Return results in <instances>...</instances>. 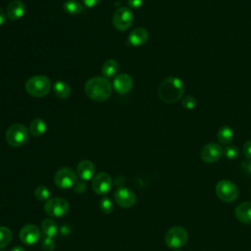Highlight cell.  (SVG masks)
I'll return each mask as SVG.
<instances>
[{
  "mask_svg": "<svg viewBox=\"0 0 251 251\" xmlns=\"http://www.w3.org/2000/svg\"><path fill=\"white\" fill-rule=\"evenodd\" d=\"M184 93V85L180 78L169 76L165 78L159 85V98L168 104H173L179 101Z\"/></svg>",
  "mask_w": 251,
  "mask_h": 251,
  "instance_id": "obj_1",
  "label": "cell"
},
{
  "mask_svg": "<svg viewBox=\"0 0 251 251\" xmlns=\"http://www.w3.org/2000/svg\"><path fill=\"white\" fill-rule=\"evenodd\" d=\"M84 92L88 98L96 102L106 101L112 94V85L106 77L94 76L84 85Z\"/></svg>",
  "mask_w": 251,
  "mask_h": 251,
  "instance_id": "obj_2",
  "label": "cell"
},
{
  "mask_svg": "<svg viewBox=\"0 0 251 251\" xmlns=\"http://www.w3.org/2000/svg\"><path fill=\"white\" fill-rule=\"evenodd\" d=\"M51 81L50 79L43 75H38L31 76L25 81V91L33 97H44L51 90Z\"/></svg>",
  "mask_w": 251,
  "mask_h": 251,
  "instance_id": "obj_3",
  "label": "cell"
},
{
  "mask_svg": "<svg viewBox=\"0 0 251 251\" xmlns=\"http://www.w3.org/2000/svg\"><path fill=\"white\" fill-rule=\"evenodd\" d=\"M7 143L12 147H20L28 140V130L22 124H14L8 127L5 133Z\"/></svg>",
  "mask_w": 251,
  "mask_h": 251,
  "instance_id": "obj_4",
  "label": "cell"
},
{
  "mask_svg": "<svg viewBox=\"0 0 251 251\" xmlns=\"http://www.w3.org/2000/svg\"><path fill=\"white\" fill-rule=\"evenodd\" d=\"M113 25L121 31L128 29L133 23V13L127 7L118 8L113 15L112 19Z\"/></svg>",
  "mask_w": 251,
  "mask_h": 251,
  "instance_id": "obj_5",
  "label": "cell"
},
{
  "mask_svg": "<svg viewBox=\"0 0 251 251\" xmlns=\"http://www.w3.org/2000/svg\"><path fill=\"white\" fill-rule=\"evenodd\" d=\"M70 209L69 202L61 197L49 198L44 204L45 213L53 218L65 216Z\"/></svg>",
  "mask_w": 251,
  "mask_h": 251,
  "instance_id": "obj_6",
  "label": "cell"
},
{
  "mask_svg": "<svg viewBox=\"0 0 251 251\" xmlns=\"http://www.w3.org/2000/svg\"><path fill=\"white\" fill-rule=\"evenodd\" d=\"M188 239V233L182 226L171 227L165 234V243L170 248H179Z\"/></svg>",
  "mask_w": 251,
  "mask_h": 251,
  "instance_id": "obj_7",
  "label": "cell"
},
{
  "mask_svg": "<svg viewBox=\"0 0 251 251\" xmlns=\"http://www.w3.org/2000/svg\"><path fill=\"white\" fill-rule=\"evenodd\" d=\"M216 194L224 202L230 203L237 198V186L228 179H222L216 185Z\"/></svg>",
  "mask_w": 251,
  "mask_h": 251,
  "instance_id": "obj_8",
  "label": "cell"
},
{
  "mask_svg": "<svg viewBox=\"0 0 251 251\" xmlns=\"http://www.w3.org/2000/svg\"><path fill=\"white\" fill-rule=\"evenodd\" d=\"M54 181L59 188L68 189V188L74 186V184L75 183L76 175L71 168L65 167V168H62L59 171H57V173L54 176Z\"/></svg>",
  "mask_w": 251,
  "mask_h": 251,
  "instance_id": "obj_9",
  "label": "cell"
},
{
  "mask_svg": "<svg viewBox=\"0 0 251 251\" xmlns=\"http://www.w3.org/2000/svg\"><path fill=\"white\" fill-rule=\"evenodd\" d=\"M113 186V180L109 174L105 172L98 173L92 179V189L99 195H105Z\"/></svg>",
  "mask_w": 251,
  "mask_h": 251,
  "instance_id": "obj_10",
  "label": "cell"
},
{
  "mask_svg": "<svg viewBox=\"0 0 251 251\" xmlns=\"http://www.w3.org/2000/svg\"><path fill=\"white\" fill-rule=\"evenodd\" d=\"M223 154H224V149L221 147V145L218 143L211 142L202 147L200 152V157L203 162L207 164H211L220 160Z\"/></svg>",
  "mask_w": 251,
  "mask_h": 251,
  "instance_id": "obj_11",
  "label": "cell"
},
{
  "mask_svg": "<svg viewBox=\"0 0 251 251\" xmlns=\"http://www.w3.org/2000/svg\"><path fill=\"white\" fill-rule=\"evenodd\" d=\"M115 201L123 208H129L135 204L136 196L134 192L127 187H119L114 194Z\"/></svg>",
  "mask_w": 251,
  "mask_h": 251,
  "instance_id": "obj_12",
  "label": "cell"
},
{
  "mask_svg": "<svg viewBox=\"0 0 251 251\" xmlns=\"http://www.w3.org/2000/svg\"><path fill=\"white\" fill-rule=\"evenodd\" d=\"M19 237L23 243L32 245L38 241L40 237V230L35 225H25L21 228Z\"/></svg>",
  "mask_w": 251,
  "mask_h": 251,
  "instance_id": "obj_13",
  "label": "cell"
},
{
  "mask_svg": "<svg viewBox=\"0 0 251 251\" xmlns=\"http://www.w3.org/2000/svg\"><path fill=\"white\" fill-rule=\"evenodd\" d=\"M132 85H133L132 77L126 73L117 75L113 81L114 89L120 94H126L129 92L132 88Z\"/></svg>",
  "mask_w": 251,
  "mask_h": 251,
  "instance_id": "obj_14",
  "label": "cell"
},
{
  "mask_svg": "<svg viewBox=\"0 0 251 251\" xmlns=\"http://www.w3.org/2000/svg\"><path fill=\"white\" fill-rule=\"evenodd\" d=\"M25 13V6L23 1L21 0H13L9 2L6 8V15L7 17L12 20L16 21L21 19Z\"/></svg>",
  "mask_w": 251,
  "mask_h": 251,
  "instance_id": "obj_15",
  "label": "cell"
},
{
  "mask_svg": "<svg viewBox=\"0 0 251 251\" xmlns=\"http://www.w3.org/2000/svg\"><path fill=\"white\" fill-rule=\"evenodd\" d=\"M95 173V166L89 160H82L76 167V174L81 180H89Z\"/></svg>",
  "mask_w": 251,
  "mask_h": 251,
  "instance_id": "obj_16",
  "label": "cell"
},
{
  "mask_svg": "<svg viewBox=\"0 0 251 251\" xmlns=\"http://www.w3.org/2000/svg\"><path fill=\"white\" fill-rule=\"evenodd\" d=\"M127 40L132 46H141L148 40V31L144 27H136L130 31Z\"/></svg>",
  "mask_w": 251,
  "mask_h": 251,
  "instance_id": "obj_17",
  "label": "cell"
},
{
  "mask_svg": "<svg viewBox=\"0 0 251 251\" xmlns=\"http://www.w3.org/2000/svg\"><path fill=\"white\" fill-rule=\"evenodd\" d=\"M236 219L243 224H251V202H243L237 205L234 210Z\"/></svg>",
  "mask_w": 251,
  "mask_h": 251,
  "instance_id": "obj_18",
  "label": "cell"
},
{
  "mask_svg": "<svg viewBox=\"0 0 251 251\" xmlns=\"http://www.w3.org/2000/svg\"><path fill=\"white\" fill-rule=\"evenodd\" d=\"M52 89H53V92H54L55 96H57L58 98H61V99H66L71 94L70 85L66 81H63V80L56 81L53 84Z\"/></svg>",
  "mask_w": 251,
  "mask_h": 251,
  "instance_id": "obj_19",
  "label": "cell"
},
{
  "mask_svg": "<svg viewBox=\"0 0 251 251\" xmlns=\"http://www.w3.org/2000/svg\"><path fill=\"white\" fill-rule=\"evenodd\" d=\"M217 138L221 144L227 145L233 139V130L231 129V127L227 126H224L219 128L217 132Z\"/></svg>",
  "mask_w": 251,
  "mask_h": 251,
  "instance_id": "obj_20",
  "label": "cell"
},
{
  "mask_svg": "<svg viewBox=\"0 0 251 251\" xmlns=\"http://www.w3.org/2000/svg\"><path fill=\"white\" fill-rule=\"evenodd\" d=\"M119 72V64L116 60H107L102 66V74L105 77H114Z\"/></svg>",
  "mask_w": 251,
  "mask_h": 251,
  "instance_id": "obj_21",
  "label": "cell"
},
{
  "mask_svg": "<svg viewBox=\"0 0 251 251\" xmlns=\"http://www.w3.org/2000/svg\"><path fill=\"white\" fill-rule=\"evenodd\" d=\"M41 230L45 236L54 237L58 232V226L54 220L47 218L41 223Z\"/></svg>",
  "mask_w": 251,
  "mask_h": 251,
  "instance_id": "obj_22",
  "label": "cell"
},
{
  "mask_svg": "<svg viewBox=\"0 0 251 251\" xmlns=\"http://www.w3.org/2000/svg\"><path fill=\"white\" fill-rule=\"evenodd\" d=\"M29 131L33 136H40L46 131V123L42 119H34L30 122Z\"/></svg>",
  "mask_w": 251,
  "mask_h": 251,
  "instance_id": "obj_23",
  "label": "cell"
},
{
  "mask_svg": "<svg viewBox=\"0 0 251 251\" xmlns=\"http://www.w3.org/2000/svg\"><path fill=\"white\" fill-rule=\"evenodd\" d=\"M64 11L70 15H78L82 12V4L76 0H67L63 4Z\"/></svg>",
  "mask_w": 251,
  "mask_h": 251,
  "instance_id": "obj_24",
  "label": "cell"
},
{
  "mask_svg": "<svg viewBox=\"0 0 251 251\" xmlns=\"http://www.w3.org/2000/svg\"><path fill=\"white\" fill-rule=\"evenodd\" d=\"M12 230L7 226H0V249L9 245V243L12 241Z\"/></svg>",
  "mask_w": 251,
  "mask_h": 251,
  "instance_id": "obj_25",
  "label": "cell"
},
{
  "mask_svg": "<svg viewBox=\"0 0 251 251\" xmlns=\"http://www.w3.org/2000/svg\"><path fill=\"white\" fill-rule=\"evenodd\" d=\"M34 196L39 201H45L48 200L50 197V191L49 189L44 185H38L34 190Z\"/></svg>",
  "mask_w": 251,
  "mask_h": 251,
  "instance_id": "obj_26",
  "label": "cell"
},
{
  "mask_svg": "<svg viewBox=\"0 0 251 251\" xmlns=\"http://www.w3.org/2000/svg\"><path fill=\"white\" fill-rule=\"evenodd\" d=\"M99 208L100 210L105 213V214H110L113 210H114V205H113V201L107 197L104 196L101 198L100 202H99Z\"/></svg>",
  "mask_w": 251,
  "mask_h": 251,
  "instance_id": "obj_27",
  "label": "cell"
},
{
  "mask_svg": "<svg viewBox=\"0 0 251 251\" xmlns=\"http://www.w3.org/2000/svg\"><path fill=\"white\" fill-rule=\"evenodd\" d=\"M224 155L226 159L233 160L239 156V149L235 145H226L224 149Z\"/></svg>",
  "mask_w": 251,
  "mask_h": 251,
  "instance_id": "obj_28",
  "label": "cell"
},
{
  "mask_svg": "<svg viewBox=\"0 0 251 251\" xmlns=\"http://www.w3.org/2000/svg\"><path fill=\"white\" fill-rule=\"evenodd\" d=\"M197 104V101L195 99L194 96L192 95H187L185 97H183L181 99V105L183 106V108H185L186 110H192L195 108Z\"/></svg>",
  "mask_w": 251,
  "mask_h": 251,
  "instance_id": "obj_29",
  "label": "cell"
},
{
  "mask_svg": "<svg viewBox=\"0 0 251 251\" xmlns=\"http://www.w3.org/2000/svg\"><path fill=\"white\" fill-rule=\"evenodd\" d=\"M41 246H42L44 251H54V249H55V241H54L53 237L44 236V238L42 240Z\"/></svg>",
  "mask_w": 251,
  "mask_h": 251,
  "instance_id": "obj_30",
  "label": "cell"
},
{
  "mask_svg": "<svg viewBox=\"0 0 251 251\" xmlns=\"http://www.w3.org/2000/svg\"><path fill=\"white\" fill-rule=\"evenodd\" d=\"M242 151H243V155L245 156V158L251 159V139L244 142Z\"/></svg>",
  "mask_w": 251,
  "mask_h": 251,
  "instance_id": "obj_31",
  "label": "cell"
},
{
  "mask_svg": "<svg viewBox=\"0 0 251 251\" xmlns=\"http://www.w3.org/2000/svg\"><path fill=\"white\" fill-rule=\"evenodd\" d=\"M85 188H86V186H85L84 182H82L81 180H76L75 183L74 184V190L77 193L83 192L85 190Z\"/></svg>",
  "mask_w": 251,
  "mask_h": 251,
  "instance_id": "obj_32",
  "label": "cell"
},
{
  "mask_svg": "<svg viewBox=\"0 0 251 251\" xmlns=\"http://www.w3.org/2000/svg\"><path fill=\"white\" fill-rule=\"evenodd\" d=\"M144 3V0H127V4L130 8L137 9L140 8Z\"/></svg>",
  "mask_w": 251,
  "mask_h": 251,
  "instance_id": "obj_33",
  "label": "cell"
},
{
  "mask_svg": "<svg viewBox=\"0 0 251 251\" xmlns=\"http://www.w3.org/2000/svg\"><path fill=\"white\" fill-rule=\"evenodd\" d=\"M241 168H242V170H243L244 172H246L247 174L251 175V159H248L247 161L243 162V163L241 164Z\"/></svg>",
  "mask_w": 251,
  "mask_h": 251,
  "instance_id": "obj_34",
  "label": "cell"
},
{
  "mask_svg": "<svg viewBox=\"0 0 251 251\" xmlns=\"http://www.w3.org/2000/svg\"><path fill=\"white\" fill-rule=\"evenodd\" d=\"M99 1H100V0H82V3H83L86 7L91 8V7L96 6V5L99 3Z\"/></svg>",
  "mask_w": 251,
  "mask_h": 251,
  "instance_id": "obj_35",
  "label": "cell"
},
{
  "mask_svg": "<svg viewBox=\"0 0 251 251\" xmlns=\"http://www.w3.org/2000/svg\"><path fill=\"white\" fill-rule=\"evenodd\" d=\"M6 21V14L4 13V11L0 8V25H2Z\"/></svg>",
  "mask_w": 251,
  "mask_h": 251,
  "instance_id": "obj_36",
  "label": "cell"
},
{
  "mask_svg": "<svg viewBox=\"0 0 251 251\" xmlns=\"http://www.w3.org/2000/svg\"><path fill=\"white\" fill-rule=\"evenodd\" d=\"M11 251H25L22 246H15L14 248H12Z\"/></svg>",
  "mask_w": 251,
  "mask_h": 251,
  "instance_id": "obj_37",
  "label": "cell"
},
{
  "mask_svg": "<svg viewBox=\"0 0 251 251\" xmlns=\"http://www.w3.org/2000/svg\"><path fill=\"white\" fill-rule=\"evenodd\" d=\"M175 251H179V250H175Z\"/></svg>",
  "mask_w": 251,
  "mask_h": 251,
  "instance_id": "obj_38",
  "label": "cell"
}]
</instances>
